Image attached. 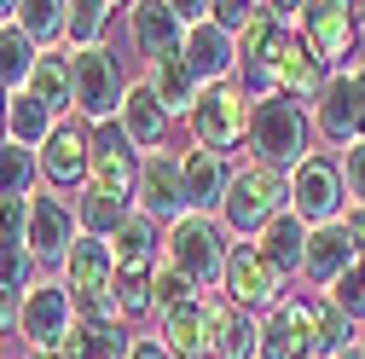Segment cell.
<instances>
[{
  "label": "cell",
  "mask_w": 365,
  "mask_h": 359,
  "mask_svg": "<svg viewBox=\"0 0 365 359\" xmlns=\"http://www.w3.org/2000/svg\"><path fill=\"white\" fill-rule=\"evenodd\" d=\"M255 249H261V261L272 266V273H284V279H302V255H307V227L296 214H279L272 227L255 238Z\"/></svg>",
  "instance_id": "obj_26"
},
{
  "label": "cell",
  "mask_w": 365,
  "mask_h": 359,
  "mask_svg": "<svg viewBox=\"0 0 365 359\" xmlns=\"http://www.w3.org/2000/svg\"><path fill=\"white\" fill-rule=\"evenodd\" d=\"M284 325H290V336H296V348H302V359H342L348 348H359V325L354 319H342V313L319 296V290H302V296H290L284 307Z\"/></svg>",
  "instance_id": "obj_5"
},
{
  "label": "cell",
  "mask_w": 365,
  "mask_h": 359,
  "mask_svg": "<svg viewBox=\"0 0 365 359\" xmlns=\"http://www.w3.org/2000/svg\"><path fill=\"white\" fill-rule=\"evenodd\" d=\"M279 214H290V174L267 168V162H238L232 186H226V203H220V227L226 238L238 244H255Z\"/></svg>",
  "instance_id": "obj_1"
},
{
  "label": "cell",
  "mask_w": 365,
  "mask_h": 359,
  "mask_svg": "<svg viewBox=\"0 0 365 359\" xmlns=\"http://www.w3.org/2000/svg\"><path fill=\"white\" fill-rule=\"evenodd\" d=\"M0 284L18 290V296L35 284V255H29L24 244H0Z\"/></svg>",
  "instance_id": "obj_35"
},
{
  "label": "cell",
  "mask_w": 365,
  "mask_h": 359,
  "mask_svg": "<svg viewBox=\"0 0 365 359\" xmlns=\"http://www.w3.org/2000/svg\"><path fill=\"white\" fill-rule=\"evenodd\" d=\"M116 6L110 0H76L70 6V29H64V53H87V47H105Z\"/></svg>",
  "instance_id": "obj_32"
},
{
  "label": "cell",
  "mask_w": 365,
  "mask_h": 359,
  "mask_svg": "<svg viewBox=\"0 0 365 359\" xmlns=\"http://www.w3.org/2000/svg\"><path fill=\"white\" fill-rule=\"evenodd\" d=\"M58 122H70V116H58L53 105H41L35 93H12V110H6V140H12V145H24L29 157H41V151H47V140L58 133Z\"/></svg>",
  "instance_id": "obj_24"
},
{
  "label": "cell",
  "mask_w": 365,
  "mask_h": 359,
  "mask_svg": "<svg viewBox=\"0 0 365 359\" xmlns=\"http://www.w3.org/2000/svg\"><path fill=\"white\" fill-rule=\"evenodd\" d=\"M342 359H365V348H348V353H342Z\"/></svg>",
  "instance_id": "obj_45"
},
{
  "label": "cell",
  "mask_w": 365,
  "mask_h": 359,
  "mask_svg": "<svg viewBox=\"0 0 365 359\" xmlns=\"http://www.w3.org/2000/svg\"><path fill=\"white\" fill-rule=\"evenodd\" d=\"M325 81H331V70H325V58L302 41V29L284 35L279 53H272V99H290V105L313 110V99L325 93Z\"/></svg>",
  "instance_id": "obj_16"
},
{
  "label": "cell",
  "mask_w": 365,
  "mask_h": 359,
  "mask_svg": "<svg viewBox=\"0 0 365 359\" xmlns=\"http://www.w3.org/2000/svg\"><path fill=\"white\" fill-rule=\"evenodd\" d=\"M35 64H41V47L18 24H6V29H0V87H6V93H24Z\"/></svg>",
  "instance_id": "obj_31"
},
{
  "label": "cell",
  "mask_w": 365,
  "mask_h": 359,
  "mask_svg": "<svg viewBox=\"0 0 365 359\" xmlns=\"http://www.w3.org/2000/svg\"><path fill=\"white\" fill-rule=\"evenodd\" d=\"M186 70L203 81V87H220V81H238V35H226L215 18L186 29Z\"/></svg>",
  "instance_id": "obj_22"
},
{
  "label": "cell",
  "mask_w": 365,
  "mask_h": 359,
  "mask_svg": "<svg viewBox=\"0 0 365 359\" xmlns=\"http://www.w3.org/2000/svg\"><path fill=\"white\" fill-rule=\"evenodd\" d=\"M192 145H209L220 157H238L250 151V128H255V99L244 93L238 81H220V87H203V99L192 110Z\"/></svg>",
  "instance_id": "obj_4"
},
{
  "label": "cell",
  "mask_w": 365,
  "mask_h": 359,
  "mask_svg": "<svg viewBox=\"0 0 365 359\" xmlns=\"http://www.w3.org/2000/svg\"><path fill=\"white\" fill-rule=\"evenodd\" d=\"M133 214L157 220V227L168 232L180 214H192L186 203V174H180V151H157L140 162V192H133Z\"/></svg>",
  "instance_id": "obj_13"
},
{
  "label": "cell",
  "mask_w": 365,
  "mask_h": 359,
  "mask_svg": "<svg viewBox=\"0 0 365 359\" xmlns=\"http://www.w3.org/2000/svg\"><path fill=\"white\" fill-rule=\"evenodd\" d=\"M29 359H58V353H29Z\"/></svg>",
  "instance_id": "obj_46"
},
{
  "label": "cell",
  "mask_w": 365,
  "mask_h": 359,
  "mask_svg": "<svg viewBox=\"0 0 365 359\" xmlns=\"http://www.w3.org/2000/svg\"><path fill=\"white\" fill-rule=\"evenodd\" d=\"M116 307H122V325L157 313V290H151V279H116Z\"/></svg>",
  "instance_id": "obj_36"
},
{
  "label": "cell",
  "mask_w": 365,
  "mask_h": 359,
  "mask_svg": "<svg viewBox=\"0 0 365 359\" xmlns=\"http://www.w3.org/2000/svg\"><path fill=\"white\" fill-rule=\"evenodd\" d=\"M255 12H261V6H244V0H215V24H220L226 35H244V29L255 24Z\"/></svg>",
  "instance_id": "obj_40"
},
{
  "label": "cell",
  "mask_w": 365,
  "mask_h": 359,
  "mask_svg": "<svg viewBox=\"0 0 365 359\" xmlns=\"http://www.w3.org/2000/svg\"><path fill=\"white\" fill-rule=\"evenodd\" d=\"M302 41L325 58V70H348L359 47V12L342 0H313V6H302Z\"/></svg>",
  "instance_id": "obj_15"
},
{
  "label": "cell",
  "mask_w": 365,
  "mask_h": 359,
  "mask_svg": "<svg viewBox=\"0 0 365 359\" xmlns=\"http://www.w3.org/2000/svg\"><path fill=\"white\" fill-rule=\"evenodd\" d=\"M151 290H157V313H168V307H192V301H203V290L180 273V266H157V279H151Z\"/></svg>",
  "instance_id": "obj_34"
},
{
  "label": "cell",
  "mask_w": 365,
  "mask_h": 359,
  "mask_svg": "<svg viewBox=\"0 0 365 359\" xmlns=\"http://www.w3.org/2000/svg\"><path fill=\"white\" fill-rule=\"evenodd\" d=\"M290 214L302 227H325V220L348 214V186H342V162L313 151L302 168H290Z\"/></svg>",
  "instance_id": "obj_6"
},
{
  "label": "cell",
  "mask_w": 365,
  "mask_h": 359,
  "mask_svg": "<svg viewBox=\"0 0 365 359\" xmlns=\"http://www.w3.org/2000/svg\"><path fill=\"white\" fill-rule=\"evenodd\" d=\"M128 353H133L128 325H87V319H76V331L58 342V359H128Z\"/></svg>",
  "instance_id": "obj_28"
},
{
  "label": "cell",
  "mask_w": 365,
  "mask_h": 359,
  "mask_svg": "<svg viewBox=\"0 0 365 359\" xmlns=\"http://www.w3.org/2000/svg\"><path fill=\"white\" fill-rule=\"evenodd\" d=\"M145 81L157 87V99H163V110H168L174 122H192V110H197V99H203V81L186 70V58L151 64V70H145Z\"/></svg>",
  "instance_id": "obj_27"
},
{
  "label": "cell",
  "mask_w": 365,
  "mask_h": 359,
  "mask_svg": "<svg viewBox=\"0 0 365 359\" xmlns=\"http://www.w3.org/2000/svg\"><path fill=\"white\" fill-rule=\"evenodd\" d=\"M157 336H163V348L174 359H209V313H203V301L157 313Z\"/></svg>",
  "instance_id": "obj_25"
},
{
  "label": "cell",
  "mask_w": 365,
  "mask_h": 359,
  "mask_svg": "<svg viewBox=\"0 0 365 359\" xmlns=\"http://www.w3.org/2000/svg\"><path fill=\"white\" fill-rule=\"evenodd\" d=\"M35 162H41V186L76 203L87 192V174H93V128L76 122V116L58 122V133L47 140V151H41Z\"/></svg>",
  "instance_id": "obj_9"
},
{
  "label": "cell",
  "mask_w": 365,
  "mask_h": 359,
  "mask_svg": "<svg viewBox=\"0 0 365 359\" xmlns=\"http://www.w3.org/2000/svg\"><path fill=\"white\" fill-rule=\"evenodd\" d=\"M81 238V220H76V203L41 186L29 197V232H24V249L35 255V266H64V255L76 249Z\"/></svg>",
  "instance_id": "obj_10"
},
{
  "label": "cell",
  "mask_w": 365,
  "mask_h": 359,
  "mask_svg": "<svg viewBox=\"0 0 365 359\" xmlns=\"http://www.w3.org/2000/svg\"><path fill=\"white\" fill-rule=\"evenodd\" d=\"M110 255H116V279H157L163 266V227L145 214H133L128 227L110 238Z\"/></svg>",
  "instance_id": "obj_23"
},
{
  "label": "cell",
  "mask_w": 365,
  "mask_h": 359,
  "mask_svg": "<svg viewBox=\"0 0 365 359\" xmlns=\"http://www.w3.org/2000/svg\"><path fill=\"white\" fill-rule=\"evenodd\" d=\"M359 348H365V336H359Z\"/></svg>",
  "instance_id": "obj_48"
},
{
  "label": "cell",
  "mask_w": 365,
  "mask_h": 359,
  "mask_svg": "<svg viewBox=\"0 0 365 359\" xmlns=\"http://www.w3.org/2000/svg\"><path fill=\"white\" fill-rule=\"evenodd\" d=\"M12 18H18V6H0V29H6V24H12Z\"/></svg>",
  "instance_id": "obj_44"
},
{
  "label": "cell",
  "mask_w": 365,
  "mask_h": 359,
  "mask_svg": "<svg viewBox=\"0 0 365 359\" xmlns=\"http://www.w3.org/2000/svg\"><path fill=\"white\" fill-rule=\"evenodd\" d=\"M203 313H209V359H261V319L255 313L226 301L220 290L203 296Z\"/></svg>",
  "instance_id": "obj_20"
},
{
  "label": "cell",
  "mask_w": 365,
  "mask_h": 359,
  "mask_svg": "<svg viewBox=\"0 0 365 359\" xmlns=\"http://www.w3.org/2000/svg\"><path fill=\"white\" fill-rule=\"evenodd\" d=\"M128 359H174V353H168L163 336L151 331V336H133V353H128Z\"/></svg>",
  "instance_id": "obj_42"
},
{
  "label": "cell",
  "mask_w": 365,
  "mask_h": 359,
  "mask_svg": "<svg viewBox=\"0 0 365 359\" xmlns=\"http://www.w3.org/2000/svg\"><path fill=\"white\" fill-rule=\"evenodd\" d=\"M41 53H53V47H64V29H70V6L64 0H24L18 6V18H12Z\"/></svg>",
  "instance_id": "obj_30"
},
{
  "label": "cell",
  "mask_w": 365,
  "mask_h": 359,
  "mask_svg": "<svg viewBox=\"0 0 365 359\" xmlns=\"http://www.w3.org/2000/svg\"><path fill=\"white\" fill-rule=\"evenodd\" d=\"M250 151H255V162L279 168V174L302 168V162L313 157V116H307L302 105H290V99H255Z\"/></svg>",
  "instance_id": "obj_3"
},
{
  "label": "cell",
  "mask_w": 365,
  "mask_h": 359,
  "mask_svg": "<svg viewBox=\"0 0 365 359\" xmlns=\"http://www.w3.org/2000/svg\"><path fill=\"white\" fill-rule=\"evenodd\" d=\"M307 116H313V140H325L336 157L365 140V110H359V93H354V76H348V70H331L325 93L313 99Z\"/></svg>",
  "instance_id": "obj_12"
},
{
  "label": "cell",
  "mask_w": 365,
  "mask_h": 359,
  "mask_svg": "<svg viewBox=\"0 0 365 359\" xmlns=\"http://www.w3.org/2000/svg\"><path fill=\"white\" fill-rule=\"evenodd\" d=\"M232 238H226V227H220V214H180L174 227L163 232V261L168 266H180L203 296H209V284L220 290V279H226V261H232Z\"/></svg>",
  "instance_id": "obj_2"
},
{
  "label": "cell",
  "mask_w": 365,
  "mask_h": 359,
  "mask_svg": "<svg viewBox=\"0 0 365 359\" xmlns=\"http://www.w3.org/2000/svg\"><path fill=\"white\" fill-rule=\"evenodd\" d=\"M180 174H186V203H192L197 214H220L238 162L220 157V151H209V145H186V151H180Z\"/></svg>",
  "instance_id": "obj_21"
},
{
  "label": "cell",
  "mask_w": 365,
  "mask_h": 359,
  "mask_svg": "<svg viewBox=\"0 0 365 359\" xmlns=\"http://www.w3.org/2000/svg\"><path fill=\"white\" fill-rule=\"evenodd\" d=\"M354 12H359V29H365V6H354Z\"/></svg>",
  "instance_id": "obj_47"
},
{
  "label": "cell",
  "mask_w": 365,
  "mask_h": 359,
  "mask_svg": "<svg viewBox=\"0 0 365 359\" xmlns=\"http://www.w3.org/2000/svg\"><path fill=\"white\" fill-rule=\"evenodd\" d=\"M18 307H24V296L0 284V336H6V331H18Z\"/></svg>",
  "instance_id": "obj_41"
},
{
  "label": "cell",
  "mask_w": 365,
  "mask_h": 359,
  "mask_svg": "<svg viewBox=\"0 0 365 359\" xmlns=\"http://www.w3.org/2000/svg\"><path fill=\"white\" fill-rule=\"evenodd\" d=\"M41 192V162L24 145H0V197H35Z\"/></svg>",
  "instance_id": "obj_33"
},
{
  "label": "cell",
  "mask_w": 365,
  "mask_h": 359,
  "mask_svg": "<svg viewBox=\"0 0 365 359\" xmlns=\"http://www.w3.org/2000/svg\"><path fill=\"white\" fill-rule=\"evenodd\" d=\"M70 76H76V122H87V128L116 122L122 93H128V81H122V70H116V53H110V47L70 53Z\"/></svg>",
  "instance_id": "obj_7"
},
{
  "label": "cell",
  "mask_w": 365,
  "mask_h": 359,
  "mask_svg": "<svg viewBox=\"0 0 365 359\" xmlns=\"http://www.w3.org/2000/svg\"><path fill=\"white\" fill-rule=\"evenodd\" d=\"M24 93H35L41 105H53L58 116H76V76H70V53H64V47L41 53V64H35V76H29Z\"/></svg>",
  "instance_id": "obj_29"
},
{
  "label": "cell",
  "mask_w": 365,
  "mask_h": 359,
  "mask_svg": "<svg viewBox=\"0 0 365 359\" xmlns=\"http://www.w3.org/2000/svg\"><path fill=\"white\" fill-rule=\"evenodd\" d=\"M29 232V197H0V244H24Z\"/></svg>",
  "instance_id": "obj_39"
},
{
  "label": "cell",
  "mask_w": 365,
  "mask_h": 359,
  "mask_svg": "<svg viewBox=\"0 0 365 359\" xmlns=\"http://www.w3.org/2000/svg\"><path fill=\"white\" fill-rule=\"evenodd\" d=\"M128 12V35H133V53L151 64H168V58H186V24L174 18V6L163 0H140V6H122Z\"/></svg>",
  "instance_id": "obj_17"
},
{
  "label": "cell",
  "mask_w": 365,
  "mask_h": 359,
  "mask_svg": "<svg viewBox=\"0 0 365 359\" xmlns=\"http://www.w3.org/2000/svg\"><path fill=\"white\" fill-rule=\"evenodd\" d=\"M76 331V301L58 279H35L24 290V307H18V336L29 342V353H58V342Z\"/></svg>",
  "instance_id": "obj_8"
},
{
  "label": "cell",
  "mask_w": 365,
  "mask_h": 359,
  "mask_svg": "<svg viewBox=\"0 0 365 359\" xmlns=\"http://www.w3.org/2000/svg\"><path fill=\"white\" fill-rule=\"evenodd\" d=\"M359 261V238L348 232V220H325V227H307V255H302V279L325 296L336 290V279Z\"/></svg>",
  "instance_id": "obj_19"
},
{
  "label": "cell",
  "mask_w": 365,
  "mask_h": 359,
  "mask_svg": "<svg viewBox=\"0 0 365 359\" xmlns=\"http://www.w3.org/2000/svg\"><path fill=\"white\" fill-rule=\"evenodd\" d=\"M220 296L238 301L244 313H255V319H267V313H279V307L290 301V296H284V273H272L255 244H238V249H232L226 279H220Z\"/></svg>",
  "instance_id": "obj_11"
},
{
  "label": "cell",
  "mask_w": 365,
  "mask_h": 359,
  "mask_svg": "<svg viewBox=\"0 0 365 359\" xmlns=\"http://www.w3.org/2000/svg\"><path fill=\"white\" fill-rule=\"evenodd\" d=\"M336 162H342V186H348V203H354V209H365V140H359V145H348Z\"/></svg>",
  "instance_id": "obj_38"
},
{
  "label": "cell",
  "mask_w": 365,
  "mask_h": 359,
  "mask_svg": "<svg viewBox=\"0 0 365 359\" xmlns=\"http://www.w3.org/2000/svg\"><path fill=\"white\" fill-rule=\"evenodd\" d=\"M140 151H133V140L116 128V122H99L93 128V174H87V192H105V197H122L133 203V192H140Z\"/></svg>",
  "instance_id": "obj_14"
},
{
  "label": "cell",
  "mask_w": 365,
  "mask_h": 359,
  "mask_svg": "<svg viewBox=\"0 0 365 359\" xmlns=\"http://www.w3.org/2000/svg\"><path fill=\"white\" fill-rule=\"evenodd\" d=\"M116 128L133 140V151H140V157H157V151H168V128H174V116L163 110L157 87H151L145 76H133V81H128L122 110H116Z\"/></svg>",
  "instance_id": "obj_18"
},
{
  "label": "cell",
  "mask_w": 365,
  "mask_h": 359,
  "mask_svg": "<svg viewBox=\"0 0 365 359\" xmlns=\"http://www.w3.org/2000/svg\"><path fill=\"white\" fill-rule=\"evenodd\" d=\"M6 110H12V93L0 87V145H6Z\"/></svg>",
  "instance_id": "obj_43"
},
{
  "label": "cell",
  "mask_w": 365,
  "mask_h": 359,
  "mask_svg": "<svg viewBox=\"0 0 365 359\" xmlns=\"http://www.w3.org/2000/svg\"><path fill=\"white\" fill-rule=\"evenodd\" d=\"M261 359H302L290 325H284V313H267L261 319Z\"/></svg>",
  "instance_id": "obj_37"
}]
</instances>
